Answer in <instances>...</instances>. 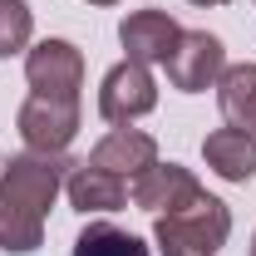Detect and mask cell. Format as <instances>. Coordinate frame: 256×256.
Instances as JSON below:
<instances>
[{"mask_svg": "<svg viewBox=\"0 0 256 256\" xmlns=\"http://www.w3.org/2000/svg\"><path fill=\"white\" fill-rule=\"evenodd\" d=\"M40 246H44V217L20 207V202H10V197H0V252L30 256Z\"/></svg>", "mask_w": 256, "mask_h": 256, "instance_id": "13", "label": "cell"}, {"mask_svg": "<svg viewBox=\"0 0 256 256\" xmlns=\"http://www.w3.org/2000/svg\"><path fill=\"white\" fill-rule=\"evenodd\" d=\"M192 5H202V10H207V5H226V0H192Z\"/></svg>", "mask_w": 256, "mask_h": 256, "instance_id": "16", "label": "cell"}, {"mask_svg": "<svg viewBox=\"0 0 256 256\" xmlns=\"http://www.w3.org/2000/svg\"><path fill=\"white\" fill-rule=\"evenodd\" d=\"M217 104L226 128L256 133V64H226L217 79Z\"/></svg>", "mask_w": 256, "mask_h": 256, "instance_id": "12", "label": "cell"}, {"mask_svg": "<svg viewBox=\"0 0 256 256\" xmlns=\"http://www.w3.org/2000/svg\"><path fill=\"white\" fill-rule=\"evenodd\" d=\"M202 158L222 182H252L256 178V133L217 128V133L202 138Z\"/></svg>", "mask_w": 256, "mask_h": 256, "instance_id": "11", "label": "cell"}, {"mask_svg": "<svg viewBox=\"0 0 256 256\" xmlns=\"http://www.w3.org/2000/svg\"><path fill=\"white\" fill-rule=\"evenodd\" d=\"M89 162L104 168V172H114V178H138L143 168L158 162V138L143 133V128H114V133H104L94 143Z\"/></svg>", "mask_w": 256, "mask_h": 256, "instance_id": "8", "label": "cell"}, {"mask_svg": "<svg viewBox=\"0 0 256 256\" xmlns=\"http://www.w3.org/2000/svg\"><path fill=\"white\" fill-rule=\"evenodd\" d=\"M158 108V84H153V74H148V64H114L108 74H104V84H98V114L108 118V124L128 128L133 118H143V114H153Z\"/></svg>", "mask_w": 256, "mask_h": 256, "instance_id": "5", "label": "cell"}, {"mask_svg": "<svg viewBox=\"0 0 256 256\" xmlns=\"http://www.w3.org/2000/svg\"><path fill=\"white\" fill-rule=\"evenodd\" d=\"M197 192H202V182L192 178V168H182V162H153V168H143L133 178V202L143 212H172V207H182Z\"/></svg>", "mask_w": 256, "mask_h": 256, "instance_id": "9", "label": "cell"}, {"mask_svg": "<svg viewBox=\"0 0 256 256\" xmlns=\"http://www.w3.org/2000/svg\"><path fill=\"white\" fill-rule=\"evenodd\" d=\"M34 34V15L25 0H0V60L20 54Z\"/></svg>", "mask_w": 256, "mask_h": 256, "instance_id": "15", "label": "cell"}, {"mask_svg": "<svg viewBox=\"0 0 256 256\" xmlns=\"http://www.w3.org/2000/svg\"><path fill=\"white\" fill-rule=\"evenodd\" d=\"M226 236H232V212L212 192H197L182 207L158 212V222H153V242L162 256H217Z\"/></svg>", "mask_w": 256, "mask_h": 256, "instance_id": "1", "label": "cell"}, {"mask_svg": "<svg viewBox=\"0 0 256 256\" xmlns=\"http://www.w3.org/2000/svg\"><path fill=\"white\" fill-rule=\"evenodd\" d=\"M69 168L74 162L64 158V153H34V148H25V153H15L10 162H0V197L30 207L40 217H50L64 178H69Z\"/></svg>", "mask_w": 256, "mask_h": 256, "instance_id": "2", "label": "cell"}, {"mask_svg": "<svg viewBox=\"0 0 256 256\" xmlns=\"http://www.w3.org/2000/svg\"><path fill=\"white\" fill-rule=\"evenodd\" d=\"M89 5H118V0H89Z\"/></svg>", "mask_w": 256, "mask_h": 256, "instance_id": "17", "label": "cell"}, {"mask_svg": "<svg viewBox=\"0 0 256 256\" xmlns=\"http://www.w3.org/2000/svg\"><path fill=\"white\" fill-rule=\"evenodd\" d=\"M74 256H153L133 232L114 222H89L79 236H74Z\"/></svg>", "mask_w": 256, "mask_h": 256, "instance_id": "14", "label": "cell"}, {"mask_svg": "<svg viewBox=\"0 0 256 256\" xmlns=\"http://www.w3.org/2000/svg\"><path fill=\"white\" fill-rule=\"evenodd\" d=\"M178 20L168 15V10H133L118 20V40H124L128 60L133 64H162L172 54V44H178Z\"/></svg>", "mask_w": 256, "mask_h": 256, "instance_id": "7", "label": "cell"}, {"mask_svg": "<svg viewBox=\"0 0 256 256\" xmlns=\"http://www.w3.org/2000/svg\"><path fill=\"white\" fill-rule=\"evenodd\" d=\"M15 128L34 153H64L79 133V98H54V94H30L15 114Z\"/></svg>", "mask_w": 256, "mask_h": 256, "instance_id": "3", "label": "cell"}, {"mask_svg": "<svg viewBox=\"0 0 256 256\" xmlns=\"http://www.w3.org/2000/svg\"><path fill=\"white\" fill-rule=\"evenodd\" d=\"M162 69H168V84L178 94H202V89H212L222 79L226 50H222V40L207 34V30H182L178 44H172V54L162 60Z\"/></svg>", "mask_w": 256, "mask_h": 256, "instance_id": "4", "label": "cell"}, {"mask_svg": "<svg viewBox=\"0 0 256 256\" xmlns=\"http://www.w3.org/2000/svg\"><path fill=\"white\" fill-rule=\"evenodd\" d=\"M25 79L34 94H54V98H79L84 89V54L69 40H40L25 54Z\"/></svg>", "mask_w": 256, "mask_h": 256, "instance_id": "6", "label": "cell"}, {"mask_svg": "<svg viewBox=\"0 0 256 256\" xmlns=\"http://www.w3.org/2000/svg\"><path fill=\"white\" fill-rule=\"evenodd\" d=\"M64 192H69V207L74 212H118L128 202V188L124 178H114V172H104L94 162H74L69 168V178H64Z\"/></svg>", "mask_w": 256, "mask_h": 256, "instance_id": "10", "label": "cell"}, {"mask_svg": "<svg viewBox=\"0 0 256 256\" xmlns=\"http://www.w3.org/2000/svg\"><path fill=\"white\" fill-rule=\"evenodd\" d=\"M252 256H256V232H252Z\"/></svg>", "mask_w": 256, "mask_h": 256, "instance_id": "18", "label": "cell"}]
</instances>
